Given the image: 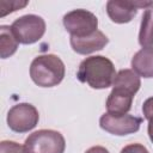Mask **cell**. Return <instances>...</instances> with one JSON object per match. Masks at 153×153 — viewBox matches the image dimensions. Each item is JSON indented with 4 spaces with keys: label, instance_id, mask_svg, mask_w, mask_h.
Listing matches in <instances>:
<instances>
[{
    "label": "cell",
    "instance_id": "cell-4",
    "mask_svg": "<svg viewBox=\"0 0 153 153\" xmlns=\"http://www.w3.org/2000/svg\"><path fill=\"white\" fill-rule=\"evenodd\" d=\"M11 29L22 44H32L39 41L45 32V22L36 14H25L16 19Z\"/></svg>",
    "mask_w": 153,
    "mask_h": 153
},
{
    "label": "cell",
    "instance_id": "cell-2",
    "mask_svg": "<svg viewBox=\"0 0 153 153\" xmlns=\"http://www.w3.org/2000/svg\"><path fill=\"white\" fill-rule=\"evenodd\" d=\"M65 73V63L54 54L38 55L30 66V76L41 87H54L59 85L63 80Z\"/></svg>",
    "mask_w": 153,
    "mask_h": 153
},
{
    "label": "cell",
    "instance_id": "cell-7",
    "mask_svg": "<svg viewBox=\"0 0 153 153\" xmlns=\"http://www.w3.org/2000/svg\"><path fill=\"white\" fill-rule=\"evenodd\" d=\"M142 120L134 115H114L105 112L99 118V126L103 130L112 135H128L136 133L140 129Z\"/></svg>",
    "mask_w": 153,
    "mask_h": 153
},
{
    "label": "cell",
    "instance_id": "cell-8",
    "mask_svg": "<svg viewBox=\"0 0 153 153\" xmlns=\"http://www.w3.org/2000/svg\"><path fill=\"white\" fill-rule=\"evenodd\" d=\"M153 7V1H126L110 0L106 2V12L110 19L117 24L129 23L137 12V8Z\"/></svg>",
    "mask_w": 153,
    "mask_h": 153
},
{
    "label": "cell",
    "instance_id": "cell-9",
    "mask_svg": "<svg viewBox=\"0 0 153 153\" xmlns=\"http://www.w3.org/2000/svg\"><path fill=\"white\" fill-rule=\"evenodd\" d=\"M134 93L121 86H112L106 99V110L109 114L114 115H126L130 108L134 99Z\"/></svg>",
    "mask_w": 153,
    "mask_h": 153
},
{
    "label": "cell",
    "instance_id": "cell-18",
    "mask_svg": "<svg viewBox=\"0 0 153 153\" xmlns=\"http://www.w3.org/2000/svg\"><path fill=\"white\" fill-rule=\"evenodd\" d=\"M121 153H149V152L141 143H130V145L123 147Z\"/></svg>",
    "mask_w": 153,
    "mask_h": 153
},
{
    "label": "cell",
    "instance_id": "cell-10",
    "mask_svg": "<svg viewBox=\"0 0 153 153\" xmlns=\"http://www.w3.org/2000/svg\"><path fill=\"white\" fill-rule=\"evenodd\" d=\"M109 42V38L99 30L86 37H74L71 36L72 49L81 55H87L97 50H102Z\"/></svg>",
    "mask_w": 153,
    "mask_h": 153
},
{
    "label": "cell",
    "instance_id": "cell-1",
    "mask_svg": "<svg viewBox=\"0 0 153 153\" xmlns=\"http://www.w3.org/2000/svg\"><path fill=\"white\" fill-rule=\"evenodd\" d=\"M115 76L116 71L112 61L102 55L86 57L79 65L76 73L79 81L86 82L88 86L96 90L110 87Z\"/></svg>",
    "mask_w": 153,
    "mask_h": 153
},
{
    "label": "cell",
    "instance_id": "cell-12",
    "mask_svg": "<svg viewBox=\"0 0 153 153\" xmlns=\"http://www.w3.org/2000/svg\"><path fill=\"white\" fill-rule=\"evenodd\" d=\"M18 39L16 38L11 26H0V56L1 59H7L13 55L18 49Z\"/></svg>",
    "mask_w": 153,
    "mask_h": 153
},
{
    "label": "cell",
    "instance_id": "cell-19",
    "mask_svg": "<svg viewBox=\"0 0 153 153\" xmlns=\"http://www.w3.org/2000/svg\"><path fill=\"white\" fill-rule=\"evenodd\" d=\"M85 153H109V151L102 146H93V147L88 148Z\"/></svg>",
    "mask_w": 153,
    "mask_h": 153
},
{
    "label": "cell",
    "instance_id": "cell-13",
    "mask_svg": "<svg viewBox=\"0 0 153 153\" xmlns=\"http://www.w3.org/2000/svg\"><path fill=\"white\" fill-rule=\"evenodd\" d=\"M139 43L142 48L153 47V7L147 8L142 14Z\"/></svg>",
    "mask_w": 153,
    "mask_h": 153
},
{
    "label": "cell",
    "instance_id": "cell-11",
    "mask_svg": "<svg viewBox=\"0 0 153 153\" xmlns=\"http://www.w3.org/2000/svg\"><path fill=\"white\" fill-rule=\"evenodd\" d=\"M133 71L143 78H153V47L142 48L131 59Z\"/></svg>",
    "mask_w": 153,
    "mask_h": 153
},
{
    "label": "cell",
    "instance_id": "cell-16",
    "mask_svg": "<svg viewBox=\"0 0 153 153\" xmlns=\"http://www.w3.org/2000/svg\"><path fill=\"white\" fill-rule=\"evenodd\" d=\"M0 153H27L26 147L14 141H1Z\"/></svg>",
    "mask_w": 153,
    "mask_h": 153
},
{
    "label": "cell",
    "instance_id": "cell-17",
    "mask_svg": "<svg viewBox=\"0 0 153 153\" xmlns=\"http://www.w3.org/2000/svg\"><path fill=\"white\" fill-rule=\"evenodd\" d=\"M142 112H143L145 118L148 121V123L153 124V97H151L143 102Z\"/></svg>",
    "mask_w": 153,
    "mask_h": 153
},
{
    "label": "cell",
    "instance_id": "cell-5",
    "mask_svg": "<svg viewBox=\"0 0 153 153\" xmlns=\"http://www.w3.org/2000/svg\"><path fill=\"white\" fill-rule=\"evenodd\" d=\"M63 26L74 37H86L97 31V17L82 8L73 10L63 16Z\"/></svg>",
    "mask_w": 153,
    "mask_h": 153
},
{
    "label": "cell",
    "instance_id": "cell-3",
    "mask_svg": "<svg viewBox=\"0 0 153 153\" xmlns=\"http://www.w3.org/2000/svg\"><path fill=\"white\" fill-rule=\"evenodd\" d=\"M27 153H63L66 141L61 133L51 129H41L27 136L25 145Z\"/></svg>",
    "mask_w": 153,
    "mask_h": 153
},
{
    "label": "cell",
    "instance_id": "cell-15",
    "mask_svg": "<svg viewBox=\"0 0 153 153\" xmlns=\"http://www.w3.org/2000/svg\"><path fill=\"white\" fill-rule=\"evenodd\" d=\"M29 2L27 1H17V0H13V1H6V0H1L0 1V7H1V17L8 14V13H12L17 10H20L23 7H25Z\"/></svg>",
    "mask_w": 153,
    "mask_h": 153
},
{
    "label": "cell",
    "instance_id": "cell-14",
    "mask_svg": "<svg viewBox=\"0 0 153 153\" xmlns=\"http://www.w3.org/2000/svg\"><path fill=\"white\" fill-rule=\"evenodd\" d=\"M112 86H121L124 87L129 91H131L134 94L139 91L141 86V80L140 76L131 69H121L112 82Z\"/></svg>",
    "mask_w": 153,
    "mask_h": 153
},
{
    "label": "cell",
    "instance_id": "cell-6",
    "mask_svg": "<svg viewBox=\"0 0 153 153\" xmlns=\"http://www.w3.org/2000/svg\"><path fill=\"white\" fill-rule=\"evenodd\" d=\"M39 120L37 109L29 103L13 105L7 114V124L16 133H26L32 130Z\"/></svg>",
    "mask_w": 153,
    "mask_h": 153
}]
</instances>
